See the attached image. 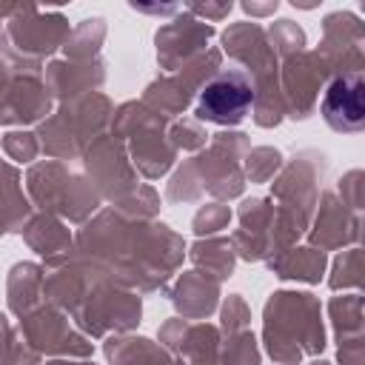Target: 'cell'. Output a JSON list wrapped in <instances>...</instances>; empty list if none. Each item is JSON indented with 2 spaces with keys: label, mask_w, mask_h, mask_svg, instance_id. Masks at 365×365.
Instances as JSON below:
<instances>
[{
  "label": "cell",
  "mask_w": 365,
  "mask_h": 365,
  "mask_svg": "<svg viewBox=\"0 0 365 365\" xmlns=\"http://www.w3.org/2000/svg\"><path fill=\"white\" fill-rule=\"evenodd\" d=\"M254 106V86L242 71H222L208 80L197 100V117L220 125H237Z\"/></svg>",
  "instance_id": "6da1fadb"
},
{
  "label": "cell",
  "mask_w": 365,
  "mask_h": 365,
  "mask_svg": "<svg viewBox=\"0 0 365 365\" xmlns=\"http://www.w3.org/2000/svg\"><path fill=\"white\" fill-rule=\"evenodd\" d=\"M362 91V74H342L328 86L322 97V117L334 131H359L365 125Z\"/></svg>",
  "instance_id": "7a4b0ae2"
}]
</instances>
